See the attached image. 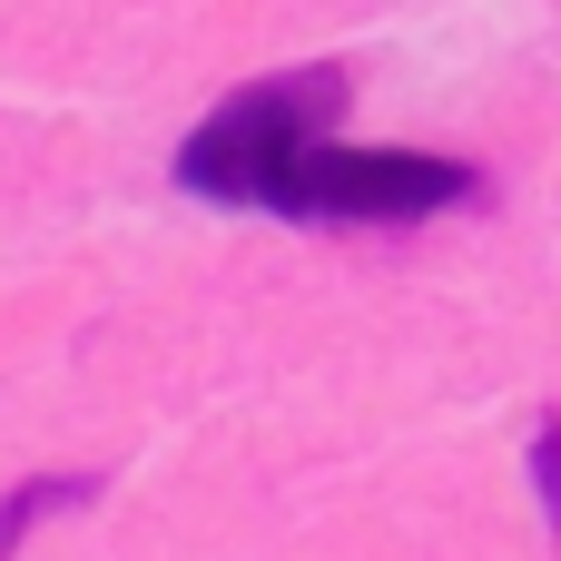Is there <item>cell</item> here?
I'll use <instances>...</instances> for the list:
<instances>
[{
  "mask_svg": "<svg viewBox=\"0 0 561 561\" xmlns=\"http://www.w3.org/2000/svg\"><path fill=\"white\" fill-rule=\"evenodd\" d=\"M345 108H355V79H345L335 59H306V69H286V79H256V89H237L227 108H207L197 138H178V187L207 197V207L286 217L306 158L335 148Z\"/></svg>",
  "mask_w": 561,
  "mask_h": 561,
  "instance_id": "obj_1",
  "label": "cell"
},
{
  "mask_svg": "<svg viewBox=\"0 0 561 561\" xmlns=\"http://www.w3.org/2000/svg\"><path fill=\"white\" fill-rule=\"evenodd\" d=\"M463 197H483V178H473L463 158L335 138V148L306 158L286 217H296V227H414V217H444V207H463Z\"/></svg>",
  "mask_w": 561,
  "mask_h": 561,
  "instance_id": "obj_2",
  "label": "cell"
},
{
  "mask_svg": "<svg viewBox=\"0 0 561 561\" xmlns=\"http://www.w3.org/2000/svg\"><path fill=\"white\" fill-rule=\"evenodd\" d=\"M79 503H99V473H39V483H20V493L0 503V561L20 552L49 513H79Z\"/></svg>",
  "mask_w": 561,
  "mask_h": 561,
  "instance_id": "obj_3",
  "label": "cell"
},
{
  "mask_svg": "<svg viewBox=\"0 0 561 561\" xmlns=\"http://www.w3.org/2000/svg\"><path fill=\"white\" fill-rule=\"evenodd\" d=\"M533 483H542V523H552V542H561V414L533 424Z\"/></svg>",
  "mask_w": 561,
  "mask_h": 561,
  "instance_id": "obj_4",
  "label": "cell"
}]
</instances>
